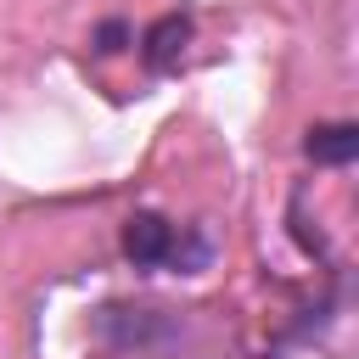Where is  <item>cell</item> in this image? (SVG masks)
I'll return each instance as SVG.
<instances>
[{"label": "cell", "instance_id": "5", "mask_svg": "<svg viewBox=\"0 0 359 359\" xmlns=\"http://www.w3.org/2000/svg\"><path fill=\"white\" fill-rule=\"evenodd\" d=\"M123 39H129V22H118V17H107V22L95 28V50H101V56H118Z\"/></svg>", "mask_w": 359, "mask_h": 359}, {"label": "cell", "instance_id": "4", "mask_svg": "<svg viewBox=\"0 0 359 359\" xmlns=\"http://www.w3.org/2000/svg\"><path fill=\"white\" fill-rule=\"evenodd\" d=\"M303 151L314 163H325V168H348L359 157V123H314L309 140H303Z\"/></svg>", "mask_w": 359, "mask_h": 359}, {"label": "cell", "instance_id": "2", "mask_svg": "<svg viewBox=\"0 0 359 359\" xmlns=\"http://www.w3.org/2000/svg\"><path fill=\"white\" fill-rule=\"evenodd\" d=\"M90 331L118 353H180L185 348V320L168 309H146V303H101L90 314Z\"/></svg>", "mask_w": 359, "mask_h": 359}, {"label": "cell", "instance_id": "3", "mask_svg": "<svg viewBox=\"0 0 359 359\" xmlns=\"http://www.w3.org/2000/svg\"><path fill=\"white\" fill-rule=\"evenodd\" d=\"M185 45H191V17H185V11H163V17L146 28V39H140V62H146V73H168V67H180Z\"/></svg>", "mask_w": 359, "mask_h": 359}, {"label": "cell", "instance_id": "1", "mask_svg": "<svg viewBox=\"0 0 359 359\" xmlns=\"http://www.w3.org/2000/svg\"><path fill=\"white\" fill-rule=\"evenodd\" d=\"M123 258L135 269L202 275L213 264V241H208L202 224H168L163 213H129L123 219Z\"/></svg>", "mask_w": 359, "mask_h": 359}]
</instances>
